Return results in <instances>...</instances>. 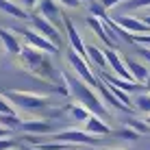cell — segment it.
Masks as SVG:
<instances>
[{
    "label": "cell",
    "instance_id": "6da1fadb",
    "mask_svg": "<svg viewBox=\"0 0 150 150\" xmlns=\"http://www.w3.org/2000/svg\"><path fill=\"white\" fill-rule=\"evenodd\" d=\"M20 57H22L24 65H26L33 74H37L41 79L50 81V83H57V85H65V83H68V79H65L61 72L54 70V65L50 63V59L46 57L44 50H37V48H33V46L26 44V46H22Z\"/></svg>",
    "mask_w": 150,
    "mask_h": 150
},
{
    "label": "cell",
    "instance_id": "7a4b0ae2",
    "mask_svg": "<svg viewBox=\"0 0 150 150\" xmlns=\"http://www.w3.org/2000/svg\"><path fill=\"white\" fill-rule=\"evenodd\" d=\"M65 79H68V76H65ZM68 87H70L72 96L76 98V102H81L83 107H87L94 115H107V109H105V105L100 102V98L96 96L94 87L87 85L81 76H70V79H68Z\"/></svg>",
    "mask_w": 150,
    "mask_h": 150
},
{
    "label": "cell",
    "instance_id": "3957f363",
    "mask_svg": "<svg viewBox=\"0 0 150 150\" xmlns=\"http://www.w3.org/2000/svg\"><path fill=\"white\" fill-rule=\"evenodd\" d=\"M4 96L11 100V105L20 107L24 111H41L48 107L46 96H37V94H30V91H4Z\"/></svg>",
    "mask_w": 150,
    "mask_h": 150
},
{
    "label": "cell",
    "instance_id": "277c9868",
    "mask_svg": "<svg viewBox=\"0 0 150 150\" xmlns=\"http://www.w3.org/2000/svg\"><path fill=\"white\" fill-rule=\"evenodd\" d=\"M50 139H57V142H65V144H74V146H81V144H91L96 146L100 139L98 135H91L87 131H76V128H68V131H57L52 133Z\"/></svg>",
    "mask_w": 150,
    "mask_h": 150
},
{
    "label": "cell",
    "instance_id": "5b68a950",
    "mask_svg": "<svg viewBox=\"0 0 150 150\" xmlns=\"http://www.w3.org/2000/svg\"><path fill=\"white\" fill-rule=\"evenodd\" d=\"M68 61H70L72 68H74L76 76H81L87 85H91V87L98 85V79H96L94 72H91V65H89V61H87L85 57H81L79 52H74V50H68Z\"/></svg>",
    "mask_w": 150,
    "mask_h": 150
},
{
    "label": "cell",
    "instance_id": "8992f818",
    "mask_svg": "<svg viewBox=\"0 0 150 150\" xmlns=\"http://www.w3.org/2000/svg\"><path fill=\"white\" fill-rule=\"evenodd\" d=\"M15 33H20L26 39L28 46H33V48H37V50H44V52H50V54L59 52V46H54L48 37H44V35H41L39 30H35V28H18Z\"/></svg>",
    "mask_w": 150,
    "mask_h": 150
},
{
    "label": "cell",
    "instance_id": "52a82bcc",
    "mask_svg": "<svg viewBox=\"0 0 150 150\" xmlns=\"http://www.w3.org/2000/svg\"><path fill=\"white\" fill-rule=\"evenodd\" d=\"M28 20H30V24H33V28H35V30H39V33L44 35V37H48V39L52 41L54 46H59V48H61L63 39H61L59 28H57L52 22H48V20H46L44 15H39V13H33Z\"/></svg>",
    "mask_w": 150,
    "mask_h": 150
},
{
    "label": "cell",
    "instance_id": "ba28073f",
    "mask_svg": "<svg viewBox=\"0 0 150 150\" xmlns=\"http://www.w3.org/2000/svg\"><path fill=\"white\" fill-rule=\"evenodd\" d=\"M37 9H39V15H44V18L48 20V22H52L54 26H59V22L63 20V13H61L57 0H39Z\"/></svg>",
    "mask_w": 150,
    "mask_h": 150
},
{
    "label": "cell",
    "instance_id": "9c48e42d",
    "mask_svg": "<svg viewBox=\"0 0 150 150\" xmlns=\"http://www.w3.org/2000/svg\"><path fill=\"white\" fill-rule=\"evenodd\" d=\"M63 26H65V30H68V39H70L72 50H74V52H79L81 57H85V59H87V46L83 44V39H81L79 30H76V26H74V22H72L70 18H63Z\"/></svg>",
    "mask_w": 150,
    "mask_h": 150
},
{
    "label": "cell",
    "instance_id": "30bf717a",
    "mask_svg": "<svg viewBox=\"0 0 150 150\" xmlns=\"http://www.w3.org/2000/svg\"><path fill=\"white\" fill-rule=\"evenodd\" d=\"M115 22L120 24L122 28H126L128 33H135V35H148V33H150V26L144 22V20L131 18V15H117Z\"/></svg>",
    "mask_w": 150,
    "mask_h": 150
},
{
    "label": "cell",
    "instance_id": "8fae6325",
    "mask_svg": "<svg viewBox=\"0 0 150 150\" xmlns=\"http://www.w3.org/2000/svg\"><path fill=\"white\" fill-rule=\"evenodd\" d=\"M94 89H96V91H98V94H100L102 98H105L107 102H109V105L113 107V109H120V111H133L131 107H126V105H124V102L120 100V98H117V96H115V94H113V91L109 89V85H107L105 81H98V85L94 87Z\"/></svg>",
    "mask_w": 150,
    "mask_h": 150
},
{
    "label": "cell",
    "instance_id": "7c38bea8",
    "mask_svg": "<svg viewBox=\"0 0 150 150\" xmlns=\"http://www.w3.org/2000/svg\"><path fill=\"white\" fill-rule=\"evenodd\" d=\"M20 128L24 133H33V135H48V133H52L50 122H44V120H26V122H22Z\"/></svg>",
    "mask_w": 150,
    "mask_h": 150
},
{
    "label": "cell",
    "instance_id": "4fadbf2b",
    "mask_svg": "<svg viewBox=\"0 0 150 150\" xmlns=\"http://www.w3.org/2000/svg\"><path fill=\"white\" fill-rule=\"evenodd\" d=\"M85 131L91 133V135H98V137H100V135H109L111 128L100 120V115H94V113H91V115L85 120Z\"/></svg>",
    "mask_w": 150,
    "mask_h": 150
},
{
    "label": "cell",
    "instance_id": "5bb4252c",
    "mask_svg": "<svg viewBox=\"0 0 150 150\" xmlns=\"http://www.w3.org/2000/svg\"><path fill=\"white\" fill-rule=\"evenodd\" d=\"M0 39H2L4 50H7L9 54H20L22 52V44L18 41L15 33H11V30H7V28H0Z\"/></svg>",
    "mask_w": 150,
    "mask_h": 150
},
{
    "label": "cell",
    "instance_id": "9a60e30c",
    "mask_svg": "<svg viewBox=\"0 0 150 150\" xmlns=\"http://www.w3.org/2000/svg\"><path fill=\"white\" fill-rule=\"evenodd\" d=\"M126 68L128 72L133 74V79H135L139 85H144V83H148L150 81V72L146 65H142V63H137L135 59H126Z\"/></svg>",
    "mask_w": 150,
    "mask_h": 150
},
{
    "label": "cell",
    "instance_id": "2e32d148",
    "mask_svg": "<svg viewBox=\"0 0 150 150\" xmlns=\"http://www.w3.org/2000/svg\"><path fill=\"white\" fill-rule=\"evenodd\" d=\"M0 11L11 15V18H18V20H28L30 13L26 9H22L18 2H11V0H0Z\"/></svg>",
    "mask_w": 150,
    "mask_h": 150
},
{
    "label": "cell",
    "instance_id": "e0dca14e",
    "mask_svg": "<svg viewBox=\"0 0 150 150\" xmlns=\"http://www.w3.org/2000/svg\"><path fill=\"white\" fill-rule=\"evenodd\" d=\"M87 59H89L100 72H107V68H109V61H107L105 50L96 48V46H87Z\"/></svg>",
    "mask_w": 150,
    "mask_h": 150
},
{
    "label": "cell",
    "instance_id": "ac0fdd59",
    "mask_svg": "<svg viewBox=\"0 0 150 150\" xmlns=\"http://www.w3.org/2000/svg\"><path fill=\"white\" fill-rule=\"evenodd\" d=\"M22 117L18 115V113H0V126L4 128H11V131H18L20 126H22Z\"/></svg>",
    "mask_w": 150,
    "mask_h": 150
},
{
    "label": "cell",
    "instance_id": "d6986e66",
    "mask_svg": "<svg viewBox=\"0 0 150 150\" xmlns=\"http://www.w3.org/2000/svg\"><path fill=\"white\" fill-rule=\"evenodd\" d=\"M70 115L74 117V120H79V122H85L87 117L91 115V111L87 109V107H83L81 102H79V105H72V107H70Z\"/></svg>",
    "mask_w": 150,
    "mask_h": 150
},
{
    "label": "cell",
    "instance_id": "ffe728a7",
    "mask_svg": "<svg viewBox=\"0 0 150 150\" xmlns=\"http://www.w3.org/2000/svg\"><path fill=\"white\" fill-rule=\"evenodd\" d=\"M133 107L144 113H150V94H137L133 100Z\"/></svg>",
    "mask_w": 150,
    "mask_h": 150
},
{
    "label": "cell",
    "instance_id": "44dd1931",
    "mask_svg": "<svg viewBox=\"0 0 150 150\" xmlns=\"http://www.w3.org/2000/svg\"><path fill=\"white\" fill-rule=\"evenodd\" d=\"M89 13L96 15V18H100V20L109 18V15H107V7L100 2V0H91V2H89Z\"/></svg>",
    "mask_w": 150,
    "mask_h": 150
},
{
    "label": "cell",
    "instance_id": "7402d4cb",
    "mask_svg": "<svg viewBox=\"0 0 150 150\" xmlns=\"http://www.w3.org/2000/svg\"><path fill=\"white\" fill-rule=\"evenodd\" d=\"M128 126L135 128V131L142 135V133H150V124L148 122H139V120H128Z\"/></svg>",
    "mask_w": 150,
    "mask_h": 150
},
{
    "label": "cell",
    "instance_id": "603a6c76",
    "mask_svg": "<svg viewBox=\"0 0 150 150\" xmlns=\"http://www.w3.org/2000/svg\"><path fill=\"white\" fill-rule=\"evenodd\" d=\"M0 113H15L13 109V105H11V100H9L4 94H0Z\"/></svg>",
    "mask_w": 150,
    "mask_h": 150
},
{
    "label": "cell",
    "instance_id": "cb8c5ba5",
    "mask_svg": "<svg viewBox=\"0 0 150 150\" xmlns=\"http://www.w3.org/2000/svg\"><path fill=\"white\" fill-rule=\"evenodd\" d=\"M117 135L124 137V139H137V137H139V133L135 131V128L128 126V128H120V131H117Z\"/></svg>",
    "mask_w": 150,
    "mask_h": 150
},
{
    "label": "cell",
    "instance_id": "d4e9b609",
    "mask_svg": "<svg viewBox=\"0 0 150 150\" xmlns=\"http://www.w3.org/2000/svg\"><path fill=\"white\" fill-rule=\"evenodd\" d=\"M15 2H18L22 9H26V11H33V9L39 4V0H15Z\"/></svg>",
    "mask_w": 150,
    "mask_h": 150
},
{
    "label": "cell",
    "instance_id": "484cf974",
    "mask_svg": "<svg viewBox=\"0 0 150 150\" xmlns=\"http://www.w3.org/2000/svg\"><path fill=\"white\" fill-rule=\"evenodd\" d=\"M59 4H63V7H68V9H79L81 7V0H57Z\"/></svg>",
    "mask_w": 150,
    "mask_h": 150
},
{
    "label": "cell",
    "instance_id": "4316f807",
    "mask_svg": "<svg viewBox=\"0 0 150 150\" xmlns=\"http://www.w3.org/2000/svg\"><path fill=\"white\" fill-rule=\"evenodd\" d=\"M13 146V139H9V137H0V150H7V148H11Z\"/></svg>",
    "mask_w": 150,
    "mask_h": 150
},
{
    "label": "cell",
    "instance_id": "83f0119b",
    "mask_svg": "<svg viewBox=\"0 0 150 150\" xmlns=\"http://www.w3.org/2000/svg\"><path fill=\"white\" fill-rule=\"evenodd\" d=\"M102 4H105L107 9H113L115 4H122V2H126V0H100Z\"/></svg>",
    "mask_w": 150,
    "mask_h": 150
},
{
    "label": "cell",
    "instance_id": "f1b7e54d",
    "mask_svg": "<svg viewBox=\"0 0 150 150\" xmlns=\"http://www.w3.org/2000/svg\"><path fill=\"white\" fill-rule=\"evenodd\" d=\"M11 128H4V126H0V137H11Z\"/></svg>",
    "mask_w": 150,
    "mask_h": 150
},
{
    "label": "cell",
    "instance_id": "f546056e",
    "mask_svg": "<svg viewBox=\"0 0 150 150\" xmlns=\"http://www.w3.org/2000/svg\"><path fill=\"white\" fill-rule=\"evenodd\" d=\"M22 150H41V148H39V146H35V144H26V142H24Z\"/></svg>",
    "mask_w": 150,
    "mask_h": 150
},
{
    "label": "cell",
    "instance_id": "4dcf8cb0",
    "mask_svg": "<svg viewBox=\"0 0 150 150\" xmlns=\"http://www.w3.org/2000/svg\"><path fill=\"white\" fill-rule=\"evenodd\" d=\"M139 52H142L144 57H146V59L150 61V48H146V46H142V48H139Z\"/></svg>",
    "mask_w": 150,
    "mask_h": 150
},
{
    "label": "cell",
    "instance_id": "1f68e13d",
    "mask_svg": "<svg viewBox=\"0 0 150 150\" xmlns=\"http://www.w3.org/2000/svg\"><path fill=\"white\" fill-rule=\"evenodd\" d=\"M142 20H144V22H146L148 26H150V15H146V18H142Z\"/></svg>",
    "mask_w": 150,
    "mask_h": 150
},
{
    "label": "cell",
    "instance_id": "d6a6232c",
    "mask_svg": "<svg viewBox=\"0 0 150 150\" xmlns=\"http://www.w3.org/2000/svg\"><path fill=\"white\" fill-rule=\"evenodd\" d=\"M7 150H22V148H15V146H11V148H7Z\"/></svg>",
    "mask_w": 150,
    "mask_h": 150
},
{
    "label": "cell",
    "instance_id": "836d02e7",
    "mask_svg": "<svg viewBox=\"0 0 150 150\" xmlns=\"http://www.w3.org/2000/svg\"><path fill=\"white\" fill-rule=\"evenodd\" d=\"M146 122H148V124H150V113H148V117H146Z\"/></svg>",
    "mask_w": 150,
    "mask_h": 150
},
{
    "label": "cell",
    "instance_id": "e575fe53",
    "mask_svg": "<svg viewBox=\"0 0 150 150\" xmlns=\"http://www.w3.org/2000/svg\"><path fill=\"white\" fill-rule=\"evenodd\" d=\"M85 2H91V0H85Z\"/></svg>",
    "mask_w": 150,
    "mask_h": 150
},
{
    "label": "cell",
    "instance_id": "d590c367",
    "mask_svg": "<svg viewBox=\"0 0 150 150\" xmlns=\"http://www.w3.org/2000/svg\"><path fill=\"white\" fill-rule=\"evenodd\" d=\"M102 150H107V148H102Z\"/></svg>",
    "mask_w": 150,
    "mask_h": 150
}]
</instances>
